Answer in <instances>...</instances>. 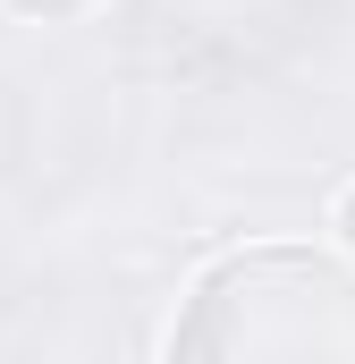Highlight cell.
Segmentation results:
<instances>
[{
	"instance_id": "1",
	"label": "cell",
	"mask_w": 355,
	"mask_h": 364,
	"mask_svg": "<svg viewBox=\"0 0 355 364\" xmlns=\"http://www.w3.org/2000/svg\"><path fill=\"white\" fill-rule=\"evenodd\" d=\"M170 364H355V272L313 246H246L186 288Z\"/></svg>"
},
{
	"instance_id": "2",
	"label": "cell",
	"mask_w": 355,
	"mask_h": 364,
	"mask_svg": "<svg viewBox=\"0 0 355 364\" xmlns=\"http://www.w3.org/2000/svg\"><path fill=\"white\" fill-rule=\"evenodd\" d=\"M17 17H34V26H77V17H93L102 0H9Z\"/></svg>"
},
{
	"instance_id": "3",
	"label": "cell",
	"mask_w": 355,
	"mask_h": 364,
	"mask_svg": "<svg viewBox=\"0 0 355 364\" xmlns=\"http://www.w3.org/2000/svg\"><path fill=\"white\" fill-rule=\"evenodd\" d=\"M330 237H339V255L355 263V178L339 186V195H330Z\"/></svg>"
}]
</instances>
